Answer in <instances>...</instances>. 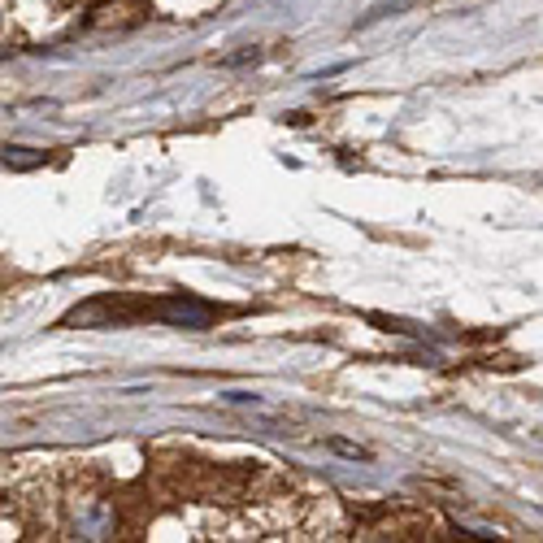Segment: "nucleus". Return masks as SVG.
<instances>
[{"label": "nucleus", "instance_id": "obj_1", "mask_svg": "<svg viewBox=\"0 0 543 543\" xmlns=\"http://www.w3.org/2000/svg\"><path fill=\"white\" fill-rule=\"evenodd\" d=\"M144 313H152V317H161L170 326H187V331H204L213 322V309L196 300V296H166V300L144 305Z\"/></svg>", "mask_w": 543, "mask_h": 543}, {"label": "nucleus", "instance_id": "obj_2", "mask_svg": "<svg viewBox=\"0 0 543 543\" xmlns=\"http://www.w3.org/2000/svg\"><path fill=\"white\" fill-rule=\"evenodd\" d=\"M39 161L44 157H27V148H4V166H13V170H31Z\"/></svg>", "mask_w": 543, "mask_h": 543}]
</instances>
